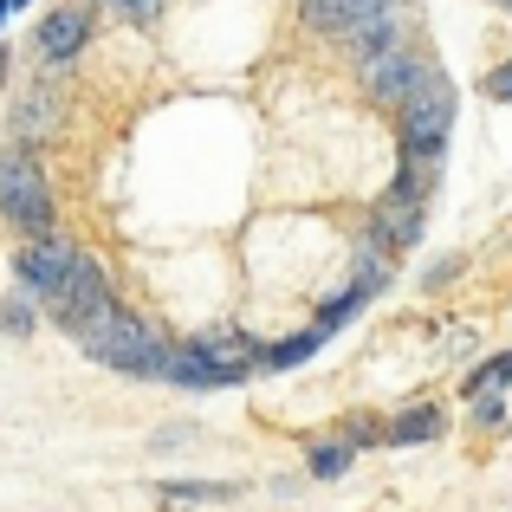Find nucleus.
I'll list each match as a JSON object with an SVG mask.
<instances>
[{
  "mask_svg": "<svg viewBox=\"0 0 512 512\" xmlns=\"http://www.w3.org/2000/svg\"><path fill=\"white\" fill-rule=\"evenodd\" d=\"M396 117H402V163L441 169V156H448V130H454V85H448V72H435L415 98H402Z\"/></svg>",
  "mask_w": 512,
  "mask_h": 512,
  "instance_id": "7ed1b4c3",
  "label": "nucleus"
},
{
  "mask_svg": "<svg viewBox=\"0 0 512 512\" xmlns=\"http://www.w3.org/2000/svg\"><path fill=\"white\" fill-rule=\"evenodd\" d=\"M26 7V0H0V26H7V13H20Z\"/></svg>",
  "mask_w": 512,
  "mask_h": 512,
  "instance_id": "5701e85b",
  "label": "nucleus"
},
{
  "mask_svg": "<svg viewBox=\"0 0 512 512\" xmlns=\"http://www.w3.org/2000/svg\"><path fill=\"white\" fill-rule=\"evenodd\" d=\"M104 7H111L117 20H130V26H150V20H163V0H104Z\"/></svg>",
  "mask_w": 512,
  "mask_h": 512,
  "instance_id": "6ab92c4d",
  "label": "nucleus"
},
{
  "mask_svg": "<svg viewBox=\"0 0 512 512\" xmlns=\"http://www.w3.org/2000/svg\"><path fill=\"white\" fill-rule=\"evenodd\" d=\"M512 383V350H500V357H487L480 363V370H467V396H480V389H506Z\"/></svg>",
  "mask_w": 512,
  "mask_h": 512,
  "instance_id": "dca6fc26",
  "label": "nucleus"
},
{
  "mask_svg": "<svg viewBox=\"0 0 512 512\" xmlns=\"http://www.w3.org/2000/svg\"><path fill=\"white\" fill-rule=\"evenodd\" d=\"M318 350H325V338L318 331H299V338H279V344H260L253 350V370H299V363H312Z\"/></svg>",
  "mask_w": 512,
  "mask_h": 512,
  "instance_id": "ddd939ff",
  "label": "nucleus"
},
{
  "mask_svg": "<svg viewBox=\"0 0 512 512\" xmlns=\"http://www.w3.org/2000/svg\"><path fill=\"white\" fill-rule=\"evenodd\" d=\"M474 422L480 428H506V389H480L474 396Z\"/></svg>",
  "mask_w": 512,
  "mask_h": 512,
  "instance_id": "a211bd4d",
  "label": "nucleus"
},
{
  "mask_svg": "<svg viewBox=\"0 0 512 512\" xmlns=\"http://www.w3.org/2000/svg\"><path fill=\"white\" fill-rule=\"evenodd\" d=\"M487 98H493V104H512V59L487 72Z\"/></svg>",
  "mask_w": 512,
  "mask_h": 512,
  "instance_id": "aec40b11",
  "label": "nucleus"
},
{
  "mask_svg": "<svg viewBox=\"0 0 512 512\" xmlns=\"http://www.w3.org/2000/svg\"><path fill=\"white\" fill-rule=\"evenodd\" d=\"M78 253H85V247H78V240H65L59 227H52V234H33L20 253H13V273H20V286L33 292V299H46V292L78 266Z\"/></svg>",
  "mask_w": 512,
  "mask_h": 512,
  "instance_id": "0eeeda50",
  "label": "nucleus"
},
{
  "mask_svg": "<svg viewBox=\"0 0 512 512\" xmlns=\"http://www.w3.org/2000/svg\"><path fill=\"white\" fill-rule=\"evenodd\" d=\"M33 325H39L33 299H0V331L7 338H33Z\"/></svg>",
  "mask_w": 512,
  "mask_h": 512,
  "instance_id": "f3484780",
  "label": "nucleus"
},
{
  "mask_svg": "<svg viewBox=\"0 0 512 512\" xmlns=\"http://www.w3.org/2000/svg\"><path fill=\"white\" fill-rule=\"evenodd\" d=\"M357 65H363V85H370V98H376V104H389V111H396L402 98H415V91H422L428 78L441 72V65L428 59V52H415L409 39H396V46L370 52V59H357Z\"/></svg>",
  "mask_w": 512,
  "mask_h": 512,
  "instance_id": "20e7f679",
  "label": "nucleus"
},
{
  "mask_svg": "<svg viewBox=\"0 0 512 512\" xmlns=\"http://www.w3.org/2000/svg\"><path fill=\"white\" fill-rule=\"evenodd\" d=\"M506 7H512V0H506Z\"/></svg>",
  "mask_w": 512,
  "mask_h": 512,
  "instance_id": "b1692460",
  "label": "nucleus"
},
{
  "mask_svg": "<svg viewBox=\"0 0 512 512\" xmlns=\"http://www.w3.org/2000/svg\"><path fill=\"white\" fill-rule=\"evenodd\" d=\"M7 130H13V143H26V150H39V143H52V137H59V91H52L46 78H39V85L26 91L20 104H13Z\"/></svg>",
  "mask_w": 512,
  "mask_h": 512,
  "instance_id": "1a4fd4ad",
  "label": "nucleus"
},
{
  "mask_svg": "<svg viewBox=\"0 0 512 512\" xmlns=\"http://www.w3.org/2000/svg\"><path fill=\"white\" fill-rule=\"evenodd\" d=\"M344 441H350V448H370V441H383V428L363 422V415H350V422H344Z\"/></svg>",
  "mask_w": 512,
  "mask_h": 512,
  "instance_id": "412c9836",
  "label": "nucleus"
},
{
  "mask_svg": "<svg viewBox=\"0 0 512 512\" xmlns=\"http://www.w3.org/2000/svg\"><path fill=\"white\" fill-rule=\"evenodd\" d=\"M78 350H85L98 370H117V376H143V383H163L169 376V357H175V344L163 338V331L150 325V318H137V312H124V305H104L98 318H85V325L72 331Z\"/></svg>",
  "mask_w": 512,
  "mask_h": 512,
  "instance_id": "f257e3e1",
  "label": "nucleus"
},
{
  "mask_svg": "<svg viewBox=\"0 0 512 512\" xmlns=\"http://www.w3.org/2000/svg\"><path fill=\"white\" fill-rule=\"evenodd\" d=\"M383 7H396V0H305V20H312L318 33L344 39L357 20H370V13H383Z\"/></svg>",
  "mask_w": 512,
  "mask_h": 512,
  "instance_id": "9d476101",
  "label": "nucleus"
},
{
  "mask_svg": "<svg viewBox=\"0 0 512 512\" xmlns=\"http://www.w3.org/2000/svg\"><path fill=\"white\" fill-rule=\"evenodd\" d=\"M370 299H376V292L350 279V286L338 292V299H325V305H318V325H312V331H318V338H331V331H344V325H350V318H357V312H363Z\"/></svg>",
  "mask_w": 512,
  "mask_h": 512,
  "instance_id": "4468645a",
  "label": "nucleus"
},
{
  "mask_svg": "<svg viewBox=\"0 0 512 512\" xmlns=\"http://www.w3.org/2000/svg\"><path fill=\"white\" fill-rule=\"evenodd\" d=\"M441 428H448V415H441L435 402H415V409H402L396 422L383 428V441H389V448H415V441H435Z\"/></svg>",
  "mask_w": 512,
  "mask_h": 512,
  "instance_id": "f8f14e48",
  "label": "nucleus"
},
{
  "mask_svg": "<svg viewBox=\"0 0 512 512\" xmlns=\"http://www.w3.org/2000/svg\"><path fill=\"white\" fill-rule=\"evenodd\" d=\"M350 467H357V448H350V441H318V448L305 454V474L312 480H344Z\"/></svg>",
  "mask_w": 512,
  "mask_h": 512,
  "instance_id": "2eb2a0df",
  "label": "nucleus"
},
{
  "mask_svg": "<svg viewBox=\"0 0 512 512\" xmlns=\"http://www.w3.org/2000/svg\"><path fill=\"white\" fill-rule=\"evenodd\" d=\"M253 376V357H221V350H208V344H175V357H169V376L163 383L169 389H234V383H247Z\"/></svg>",
  "mask_w": 512,
  "mask_h": 512,
  "instance_id": "423d86ee",
  "label": "nucleus"
},
{
  "mask_svg": "<svg viewBox=\"0 0 512 512\" xmlns=\"http://www.w3.org/2000/svg\"><path fill=\"white\" fill-rule=\"evenodd\" d=\"M454 273H461V260H441V266H428V279H422V286H448Z\"/></svg>",
  "mask_w": 512,
  "mask_h": 512,
  "instance_id": "4be33fe9",
  "label": "nucleus"
},
{
  "mask_svg": "<svg viewBox=\"0 0 512 512\" xmlns=\"http://www.w3.org/2000/svg\"><path fill=\"white\" fill-rule=\"evenodd\" d=\"M0 221L20 227L26 240L59 227V201H52L46 163H39V150H26V143H13V150L0 156Z\"/></svg>",
  "mask_w": 512,
  "mask_h": 512,
  "instance_id": "f03ea898",
  "label": "nucleus"
},
{
  "mask_svg": "<svg viewBox=\"0 0 512 512\" xmlns=\"http://www.w3.org/2000/svg\"><path fill=\"white\" fill-rule=\"evenodd\" d=\"M156 500L163 506H227V500H240V480H163Z\"/></svg>",
  "mask_w": 512,
  "mask_h": 512,
  "instance_id": "9b49d317",
  "label": "nucleus"
},
{
  "mask_svg": "<svg viewBox=\"0 0 512 512\" xmlns=\"http://www.w3.org/2000/svg\"><path fill=\"white\" fill-rule=\"evenodd\" d=\"M85 39H91V7H52V13H39V26H33V52L46 65H72L78 52H85Z\"/></svg>",
  "mask_w": 512,
  "mask_h": 512,
  "instance_id": "6e6552de",
  "label": "nucleus"
},
{
  "mask_svg": "<svg viewBox=\"0 0 512 512\" xmlns=\"http://www.w3.org/2000/svg\"><path fill=\"white\" fill-rule=\"evenodd\" d=\"M104 305H111V273H104L98 253H78V266L46 292V318L59 331H78L85 318H98Z\"/></svg>",
  "mask_w": 512,
  "mask_h": 512,
  "instance_id": "39448f33",
  "label": "nucleus"
}]
</instances>
